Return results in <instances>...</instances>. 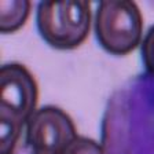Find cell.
<instances>
[{"label":"cell","mask_w":154,"mask_h":154,"mask_svg":"<svg viewBox=\"0 0 154 154\" xmlns=\"http://www.w3.org/2000/svg\"><path fill=\"white\" fill-rule=\"evenodd\" d=\"M63 154H105L98 142L85 136H77Z\"/></svg>","instance_id":"52a82bcc"},{"label":"cell","mask_w":154,"mask_h":154,"mask_svg":"<svg viewBox=\"0 0 154 154\" xmlns=\"http://www.w3.org/2000/svg\"><path fill=\"white\" fill-rule=\"evenodd\" d=\"M38 87L21 63H7L0 70V116L26 125L36 112Z\"/></svg>","instance_id":"277c9868"},{"label":"cell","mask_w":154,"mask_h":154,"mask_svg":"<svg viewBox=\"0 0 154 154\" xmlns=\"http://www.w3.org/2000/svg\"><path fill=\"white\" fill-rule=\"evenodd\" d=\"M143 32V17L131 0H103L95 14L99 44L113 55H127L138 47Z\"/></svg>","instance_id":"7a4b0ae2"},{"label":"cell","mask_w":154,"mask_h":154,"mask_svg":"<svg viewBox=\"0 0 154 154\" xmlns=\"http://www.w3.org/2000/svg\"><path fill=\"white\" fill-rule=\"evenodd\" d=\"M23 127L15 120L0 116V153L14 154Z\"/></svg>","instance_id":"8992f818"},{"label":"cell","mask_w":154,"mask_h":154,"mask_svg":"<svg viewBox=\"0 0 154 154\" xmlns=\"http://www.w3.org/2000/svg\"><path fill=\"white\" fill-rule=\"evenodd\" d=\"M30 154H63L79 136L70 116L57 106H43L26 122Z\"/></svg>","instance_id":"3957f363"},{"label":"cell","mask_w":154,"mask_h":154,"mask_svg":"<svg viewBox=\"0 0 154 154\" xmlns=\"http://www.w3.org/2000/svg\"><path fill=\"white\" fill-rule=\"evenodd\" d=\"M32 3L28 0H3L0 2V30L14 33L22 28L30 14Z\"/></svg>","instance_id":"5b68a950"},{"label":"cell","mask_w":154,"mask_h":154,"mask_svg":"<svg viewBox=\"0 0 154 154\" xmlns=\"http://www.w3.org/2000/svg\"><path fill=\"white\" fill-rule=\"evenodd\" d=\"M91 4L85 0L42 2L37 6V28L48 44L58 50H73L90 35Z\"/></svg>","instance_id":"6da1fadb"},{"label":"cell","mask_w":154,"mask_h":154,"mask_svg":"<svg viewBox=\"0 0 154 154\" xmlns=\"http://www.w3.org/2000/svg\"><path fill=\"white\" fill-rule=\"evenodd\" d=\"M142 58L146 70L154 76V25L147 30L142 43Z\"/></svg>","instance_id":"ba28073f"}]
</instances>
